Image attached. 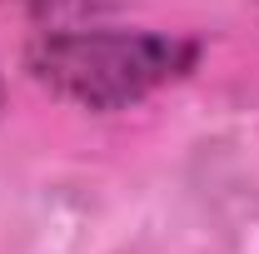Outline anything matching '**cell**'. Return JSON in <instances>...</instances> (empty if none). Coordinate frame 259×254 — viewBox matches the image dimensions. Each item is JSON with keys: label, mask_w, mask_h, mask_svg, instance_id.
<instances>
[{"label": "cell", "mask_w": 259, "mask_h": 254, "mask_svg": "<svg viewBox=\"0 0 259 254\" xmlns=\"http://www.w3.org/2000/svg\"><path fill=\"white\" fill-rule=\"evenodd\" d=\"M0 100H5V90H0Z\"/></svg>", "instance_id": "obj_2"}, {"label": "cell", "mask_w": 259, "mask_h": 254, "mask_svg": "<svg viewBox=\"0 0 259 254\" xmlns=\"http://www.w3.org/2000/svg\"><path fill=\"white\" fill-rule=\"evenodd\" d=\"M204 55L194 35L130 25H45L25 45V70L65 105L115 115L185 80Z\"/></svg>", "instance_id": "obj_1"}]
</instances>
